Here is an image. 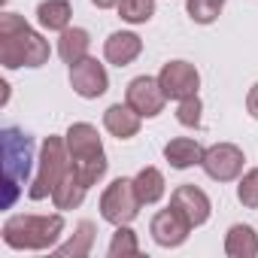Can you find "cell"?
Wrapping results in <instances>:
<instances>
[{"instance_id": "obj_1", "label": "cell", "mask_w": 258, "mask_h": 258, "mask_svg": "<svg viewBox=\"0 0 258 258\" xmlns=\"http://www.w3.org/2000/svg\"><path fill=\"white\" fill-rule=\"evenodd\" d=\"M49 40H43L22 16L4 13L0 16V64L7 70L19 67H43L49 64Z\"/></svg>"}, {"instance_id": "obj_2", "label": "cell", "mask_w": 258, "mask_h": 258, "mask_svg": "<svg viewBox=\"0 0 258 258\" xmlns=\"http://www.w3.org/2000/svg\"><path fill=\"white\" fill-rule=\"evenodd\" d=\"M4 243L19 252H46L55 249L61 234H64V216H10L4 222Z\"/></svg>"}, {"instance_id": "obj_3", "label": "cell", "mask_w": 258, "mask_h": 258, "mask_svg": "<svg viewBox=\"0 0 258 258\" xmlns=\"http://www.w3.org/2000/svg\"><path fill=\"white\" fill-rule=\"evenodd\" d=\"M0 146H4V207L10 210L28 185L31 164H34V137L22 127H4L0 131Z\"/></svg>"}, {"instance_id": "obj_4", "label": "cell", "mask_w": 258, "mask_h": 258, "mask_svg": "<svg viewBox=\"0 0 258 258\" xmlns=\"http://www.w3.org/2000/svg\"><path fill=\"white\" fill-rule=\"evenodd\" d=\"M67 170H70V152H67L64 137H46L40 146V167H37V176L28 188V198L31 201L52 198L55 185L64 179Z\"/></svg>"}, {"instance_id": "obj_5", "label": "cell", "mask_w": 258, "mask_h": 258, "mask_svg": "<svg viewBox=\"0 0 258 258\" xmlns=\"http://www.w3.org/2000/svg\"><path fill=\"white\" fill-rule=\"evenodd\" d=\"M140 207H143V201L137 198L134 179H127V176L112 179L106 185V191L100 195V216L109 225H131L140 216Z\"/></svg>"}, {"instance_id": "obj_6", "label": "cell", "mask_w": 258, "mask_h": 258, "mask_svg": "<svg viewBox=\"0 0 258 258\" xmlns=\"http://www.w3.org/2000/svg\"><path fill=\"white\" fill-rule=\"evenodd\" d=\"M243 161H246V155H243L240 146H234V143H216V146L204 149L201 167L216 182H234L243 173Z\"/></svg>"}, {"instance_id": "obj_7", "label": "cell", "mask_w": 258, "mask_h": 258, "mask_svg": "<svg viewBox=\"0 0 258 258\" xmlns=\"http://www.w3.org/2000/svg\"><path fill=\"white\" fill-rule=\"evenodd\" d=\"M124 103H131L143 118H155V115L164 112L167 94H164L158 76H137L124 88Z\"/></svg>"}, {"instance_id": "obj_8", "label": "cell", "mask_w": 258, "mask_h": 258, "mask_svg": "<svg viewBox=\"0 0 258 258\" xmlns=\"http://www.w3.org/2000/svg\"><path fill=\"white\" fill-rule=\"evenodd\" d=\"M158 82L167 94V100H185L191 94H198L201 88V73L195 64L188 61H167L158 73Z\"/></svg>"}, {"instance_id": "obj_9", "label": "cell", "mask_w": 258, "mask_h": 258, "mask_svg": "<svg viewBox=\"0 0 258 258\" xmlns=\"http://www.w3.org/2000/svg\"><path fill=\"white\" fill-rule=\"evenodd\" d=\"M70 85L79 97L85 100H97L100 94H106L109 88V76H106V67L97 61V58H82L70 67Z\"/></svg>"}, {"instance_id": "obj_10", "label": "cell", "mask_w": 258, "mask_h": 258, "mask_svg": "<svg viewBox=\"0 0 258 258\" xmlns=\"http://www.w3.org/2000/svg\"><path fill=\"white\" fill-rule=\"evenodd\" d=\"M67 152H70V164H85V161H97L103 158V143L97 127L88 121H73L64 134Z\"/></svg>"}, {"instance_id": "obj_11", "label": "cell", "mask_w": 258, "mask_h": 258, "mask_svg": "<svg viewBox=\"0 0 258 258\" xmlns=\"http://www.w3.org/2000/svg\"><path fill=\"white\" fill-rule=\"evenodd\" d=\"M149 234H152V240H155L158 246H164V249H176V246H182V243L188 240L191 225L185 222V216H182L179 210L167 207V210H158V213L152 216V222H149Z\"/></svg>"}, {"instance_id": "obj_12", "label": "cell", "mask_w": 258, "mask_h": 258, "mask_svg": "<svg viewBox=\"0 0 258 258\" xmlns=\"http://www.w3.org/2000/svg\"><path fill=\"white\" fill-rule=\"evenodd\" d=\"M170 207L179 210L191 228H201V225L210 219V213H213V204H210L207 191H201L198 185H179V188H173Z\"/></svg>"}, {"instance_id": "obj_13", "label": "cell", "mask_w": 258, "mask_h": 258, "mask_svg": "<svg viewBox=\"0 0 258 258\" xmlns=\"http://www.w3.org/2000/svg\"><path fill=\"white\" fill-rule=\"evenodd\" d=\"M140 124H143V115L131 103H112L103 112V127H106L112 137H118V140L137 137L140 134Z\"/></svg>"}, {"instance_id": "obj_14", "label": "cell", "mask_w": 258, "mask_h": 258, "mask_svg": "<svg viewBox=\"0 0 258 258\" xmlns=\"http://www.w3.org/2000/svg\"><path fill=\"white\" fill-rule=\"evenodd\" d=\"M143 52V40L134 34V31H115L106 37L103 43V58L115 67H127V64H134Z\"/></svg>"}, {"instance_id": "obj_15", "label": "cell", "mask_w": 258, "mask_h": 258, "mask_svg": "<svg viewBox=\"0 0 258 258\" xmlns=\"http://www.w3.org/2000/svg\"><path fill=\"white\" fill-rule=\"evenodd\" d=\"M164 158L173 170H188V167L204 161V146L191 137H176L164 146Z\"/></svg>"}, {"instance_id": "obj_16", "label": "cell", "mask_w": 258, "mask_h": 258, "mask_svg": "<svg viewBox=\"0 0 258 258\" xmlns=\"http://www.w3.org/2000/svg\"><path fill=\"white\" fill-rule=\"evenodd\" d=\"M228 258H255L258 255V231L252 225H231L225 234Z\"/></svg>"}, {"instance_id": "obj_17", "label": "cell", "mask_w": 258, "mask_h": 258, "mask_svg": "<svg viewBox=\"0 0 258 258\" xmlns=\"http://www.w3.org/2000/svg\"><path fill=\"white\" fill-rule=\"evenodd\" d=\"M85 195H88V185H82V179H79V176L73 173V167H70V170L64 173V179L55 185V191H52V204H55V210L67 213V210L82 207Z\"/></svg>"}, {"instance_id": "obj_18", "label": "cell", "mask_w": 258, "mask_h": 258, "mask_svg": "<svg viewBox=\"0 0 258 258\" xmlns=\"http://www.w3.org/2000/svg\"><path fill=\"white\" fill-rule=\"evenodd\" d=\"M88 46H91V37H88L85 28H67L58 37V55H61V61L67 67H73L76 61L88 58Z\"/></svg>"}, {"instance_id": "obj_19", "label": "cell", "mask_w": 258, "mask_h": 258, "mask_svg": "<svg viewBox=\"0 0 258 258\" xmlns=\"http://www.w3.org/2000/svg\"><path fill=\"white\" fill-rule=\"evenodd\" d=\"M70 19H73V10L67 0H43L37 7V22L40 28L52 31V34H61L70 28Z\"/></svg>"}, {"instance_id": "obj_20", "label": "cell", "mask_w": 258, "mask_h": 258, "mask_svg": "<svg viewBox=\"0 0 258 258\" xmlns=\"http://www.w3.org/2000/svg\"><path fill=\"white\" fill-rule=\"evenodd\" d=\"M134 188H137V198L143 201V207H149V204H158L164 198L167 182H164V173L158 167H143L134 176Z\"/></svg>"}, {"instance_id": "obj_21", "label": "cell", "mask_w": 258, "mask_h": 258, "mask_svg": "<svg viewBox=\"0 0 258 258\" xmlns=\"http://www.w3.org/2000/svg\"><path fill=\"white\" fill-rule=\"evenodd\" d=\"M91 246H94V222H79L76 225V231H73V237L67 240V243H61V246H55L52 252L58 255V258H85L88 252H91Z\"/></svg>"}, {"instance_id": "obj_22", "label": "cell", "mask_w": 258, "mask_h": 258, "mask_svg": "<svg viewBox=\"0 0 258 258\" xmlns=\"http://www.w3.org/2000/svg\"><path fill=\"white\" fill-rule=\"evenodd\" d=\"M106 252H109V258H137L140 255L137 231H131V225H115V234H112Z\"/></svg>"}, {"instance_id": "obj_23", "label": "cell", "mask_w": 258, "mask_h": 258, "mask_svg": "<svg viewBox=\"0 0 258 258\" xmlns=\"http://www.w3.org/2000/svg\"><path fill=\"white\" fill-rule=\"evenodd\" d=\"M115 10L127 25H146L155 16V0H121Z\"/></svg>"}, {"instance_id": "obj_24", "label": "cell", "mask_w": 258, "mask_h": 258, "mask_svg": "<svg viewBox=\"0 0 258 258\" xmlns=\"http://www.w3.org/2000/svg\"><path fill=\"white\" fill-rule=\"evenodd\" d=\"M225 10V0H185V13L195 25H213Z\"/></svg>"}, {"instance_id": "obj_25", "label": "cell", "mask_w": 258, "mask_h": 258, "mask_svg": "<svg viewBox=\"0 0 258 258\" xmlns=\"http://www.w3.org/2000/svg\"><path fill=\"white\" fill-rule=\"evenodd\" d=\"M237 201L246 207V210H258V167L246 170L240 185H237Z\"/></svg>"}, {"instance_id": "obj_26", "label": "cell", "mask_w": 258, "mask_h": 258, "mask_svg": "<svg viewBox=\"0 0 258 258\" xmlns=\"http://www.w3.org/2000/svg\"><path fill=\"white\" fill-rule=\"evenodd\" d=\"M201 112H204V103H201L198 94H191V97L179 100V106H176V121H179L182 127H201Z\"/></svg>"}, {"instance_id": "obj_27", "label": "cell", "mask_w": 258, "mask_h": 258, "mask_svg": "<svg viewBox=\"0 0 258 258\" xmlns=\"http://www.w3.org/2000/svg\"><path fill=\"white\" fill-rule=\"evenodd\" d=\"M246 109H249V115L258 121V82L249 88V94H246Z\"/></svg>"}, {"instance_id": "obj_28", "label": "cell", "mask_w": 258, "mask_h": 258, "mask_svg": "<svg viewBox=\"0 0 258 258\" xmlns=\"http://www.w3.org/2000/svg\"><path fill=\"white\" fill-rule=\"evenodd\" d=\"M91 4L97 7V10H112V7H118L121 0H91Z\"/></svg>"}]
</instances>
